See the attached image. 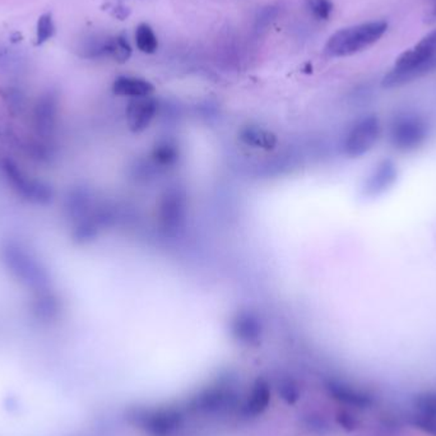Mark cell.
Listing matches in <instances>:
<instances>
[{"instance_id":"cell-1","label":"cell","mask_w":436,"mask_h":436,"mask_svg":"<svg viewBox=\"0 0 436 436\" xmlns=\"http://www.w3.org/2000/svg\"><path fill=\"white\" fill-rule=\"evenodd\" d=\"M436 69V30L402 53L382 80L383 89H400Z\"/></svg>"},{"instance_id":"cell-2","label":"cell","mask_w":436,"mask_h":436,"mask_svg":"<svg viewBox=\"0 0 436 436\" xmlns=\"http://www.w3.org/2000/svg\"><path fill=\"white\" fill-rule=\"evenodd\" d=\"M3 266L21 285L40 291L50 284V275L41 260L16 241L5 242L0 249Z\"/></svg>"},{"instance_id":"cell-3","label":"cell","mask_w":436,"mask_h":436,"mask_svg":"<svg viewBox=\"0 0 436 436\" xmlns=\"http://www.w3.org/2000/svg\"><path fill=\"white\" fill-rule=\"evenodd\" d=\"M387 30L388 23L385 21H370L345 27L330 36L324 50L333 58L351 56L376 44Z\"/></svg>"},{"instance_id":"cell-4","label":"cell","mask_w":436,"mask_h":436,"mask_svg":"<svg viewBox=\"0 0 436 436\" xmlns=\"http://www.w3.org/2000/svg\"><path fill=\"white\" fill-rule=\"evenodd\" d=\"M387 133L393 150L409 154L419 151L428 143L431 126L422 114L413 110H404L393 116Z\"/></svg>"},{"instance_id":"cell-5","label":"cell","mask_w":436,"mask_h":436,"mask_svg":"<svg viewBox=\"0 0 436 436\" xmlns=\"http://www.w3.org/2000/svg\"><path fill=\"white\" fill-rule=\"evenodd\" d=\"M383 135V124L375 114L358 117L348 128L342 142L343 154L349 159H360L371 151Z\"/></svg>"},{"instance_id":"cell-6","label":"cell","mask_w":436,"mask_h":436,"mask_svg":"<svg viewBox=\"0 0 436 436\" xmlns=\"http://www.w3.org/2000/svg\"><path fill=\"white\" fill-rule=\"evenodd\" d=\"M1 168L12 189L18 196L26 199L27 202L45 205L53 200V187L47 183L30 176L23 170L19 169L13 161H4Z\"/></svg>"},{"instance_id":"cell-7","label":"cell","mask_w":436,"mask_h":436,"mask_svg":"<svg viewBox=\"0 0 436 436\" xmlns=\"http://www.w3.org/2000/svg\"><path fill=\"white\" fill-rule=\"evenodd\" d=\"M400 179V168L392 159L378 161L369 171L363 183L361 193L365 198L375 199L388 194Z\"/></svg>"},{"instance_id":"cell-8","label":"cell","mask_w":436,"mask_h":436,"mask_svg":"<svg viewBox=\"0 0 436 436\" xmlns=\"http://www.w3.org/2000/svg\"><path fill=\"white\" fill-rule=\"evenodd\" d=\"M159 113V101L152 96L133 98L126 107V120L130 130L141 133L151 125Z\"/></svg>"},{"instance_id":"cell-9","label":"cell","mask_w":436,"mask_h":436,"mask_svg":"<svg viewBox=\"0 0 436 436\" xmlns=\"http://www.w3.org/2000/svg\"><path fill=\"white\" fill-rule=\"evenodd\" d=\"M59 98L55 92H46L38 98L34 110V124L44 137L53 134L58 122Z\"/></svg>"},{"instance_id":"cell-10","label":"cell","mask_w":436,"mask_h":436,"mask_svg":"<svg viewBox=\"0 0 436 436\" xmlns=\"http://www.w3.org/2000/svg\"><path fill=\"white\" fill-rule=\"evenodd\" d=\"M113 92L122 97L141 98L151 96L154 86L151 82L138 77L120 76L113 83Z\"/></svg>"},{"instance_id":"cell-11","label":"cell","mask_w":436,"mask_h":436,"mask_svg":"<svg viewBox=\"0 0 436 436\" xmlns=\"http://www.w3.org/2000/svg\"><path fill=\"white\" fill-rule=\"evenodd\" d=\"M241 142L253 148H260L264 151L273 150L277 146L276 134L259 125H248L240 130Z\"/></svg>"},{"instance_id":"cell-12","label":"cell","mask_w":436,"mask_h":436,"mask_svg":"<svg viewBox=\"0 0 436 436\" xmlns=\"http://www.w3.org/2000/svg\"><path fill=\"white\" fill-rule=\"evenodd\" d=\"M60 310V301L56 295L47 291V288L36 291L34 301H32V312H35L37 318L50 321L54 319Z\"/></svg>"},{"instance_id":"cell-13","label":"cell","mask_w":436,"mask_h":436,"mask_svg":"<svg viewBox=\"0 0 436 436\" xmlns=\"http://www.w3.org/2000/svg\"><path fill=\"white\" fill-rule=\"evenodd\" d=\"M282 10V4L279 1H275L264 5L263 8H260L254 19V32L257 36H263L269 27L272 26V23L276 21L277 17L279 16Z\"/></svg>"},{"instance_id":"cell-14","label":"cell","mask_w":436,"mask_h":436,"mask_svg":"<svg viewBox=\"0 0 436 436\" xmlns=\"http://www.w3.org/2000/svg\"><path fill=\"white\" fill-rule=\"evenodd\" d=\"M233 330L240 336L246 339L257 337L260 332V324L258 319L248 312H238L233 319Z\"/></svg>"},{"instance_id":"cell-15","label":"cell","mask_w":436,"mask_h":436,"mask_svg":"<svg viewBox=\"0 0 436 436\" xmlns=\"http://www.w3.org/2000/svg\"><path fill=\"white\" fill-rule=\"evenodd\" d=\"M135 45L144 54H154L159 47V40L152 27L141 23L135 30Z\"/></svg>"},{"instance_id":"cell-16","label":"cell","mask_w":436,"mask_h":436,"mask_svg":"<svg viewBox=\"0 0 436 436\" xmlns=\"http://www.w3.org/2000/svg\"><path fill=\"white\" fill-rule=\"evenodd\" d=\"M132 56V46L124 34L111 37L108 58H113L115 62H125Z\"/></svg>"},{"instance_id":"cell-17","label":"cell","mask_w":436,"mask_h":436,"mask_svg":"<svg viewBox=\"0 0 436 436\" xmlns=\"http://www.w3.org/2000/svg\"><path fill=\"white\" fill-rule=\"evenodd\" d=\"M184 216V200L179 194L169 196V199L165 200L163 205V220L169 225H176L180 220H183Z\"/></svg>"},{"instance_id":"cell-18","label":"cell","mask_w":436,"mask_h":436,"mask_svg":"<svg viewBox=\"0 0 436 436\" xmlns=\"http://www.w3.org/2000/svg\"><path fill=\"white\" fill-rule=\"evenodd\" d=\"M305 7L318 21H328L334 10L332 0H305Z\"/></svg>"},{"instance_id":"cell-19","label":"cell","mask_w":436,"mask_h":436,"mask_svg":"<svg viewBox=\"0 0 436 436\" xmlns=\"http://www.w3.org/2000/svg\"><path fill=\"white\" fill-rule=\"evenodd\" d=\"M55 23H54L53 14L45 13L37 21L36 26V40L37 45H43L49 41L55 35Z\"/></svg>"},{"instance_id":"cell-20","label":"cell","mask_w":436,"mask_h":436,"mask_svg":"<svg viewBox=\"0 0 436 436\" xmlns=\"http://www.w3.org/2000/svg\"><path fill=\"white\" fill-rule=\"evenodd\" d=\"M154 156H156V160L163 165H170V163L175 162L176 157H178L176 150L169 144H165V146H161L159 148H156Z\"/></svg>"}]
</instances>
